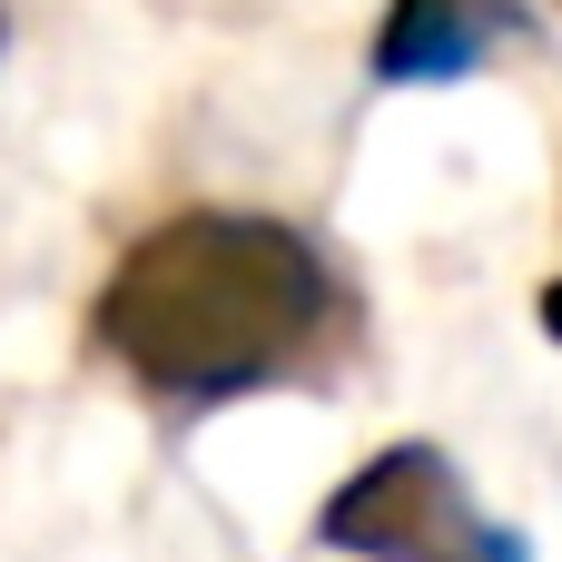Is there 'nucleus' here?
I'll return each mask as SVG.
<instances>
[{
    "instance_id": "nucleus-1",
    "label": "nucleus",
    "mask_w": 562,
    "mask_h": 562,
    "mask_svg": "<svg viewBox=\"0 0 562 562\" xmlns=\"http://www.w3.org/2000/svg\"><path fill=\"white\" fill-rule=\"evenodd\" d=\"M89 326L138 395L237 405L326 366L346 336V286L306 227L257 207H188L119 247Z\"/></svg>"
},
{
    "instance_id": "nucleus-2",
    "label": "nucleus",
    "mask_w": 562,
    "mask_h": 562,
    "mask_svg": "<svg viewBox=\"0 0 562 562\" xmlns=\"http://www.w3.org/2000/svg\"><path fill=\"white\" fill-rule=\"evenodd\" d=\"M316 543L356 562H533L514 524H494L445 445H385L366 454L326 504H316Z\"/></svg>"
},
{
    "instance_id": "nucleus-3",
    "label": "nucleus",
    "mask_w": 562,
    "mask_h": 562,
    "mask_svg": "<svg viewBox=\"0 0 562 562\" xmlns=\"http://www.w3.org/2000/svg\"><path fill=\"white\" fill-rule=\"evenodd\" d=\"M494 40V0H395L375 30V79L385 89H454L474 79Z\"/></svg>"
},
{
    "instance_id": "nucleus-4",
    "label": "nucleus",
    "mask_w": 562,
    "mask_h": 562,
    "mask_svg": "<svg viewBox=\"0 0 562 562\" xmlns=\"http://www.w3.org/2000/svg\"><path fill=\"white\" fill-rule=\"evenodd\" d=\"M533 316H543V326H553V336H562V277H553V286H543V296H533Z\"/></svg>"
}]
</instances>
